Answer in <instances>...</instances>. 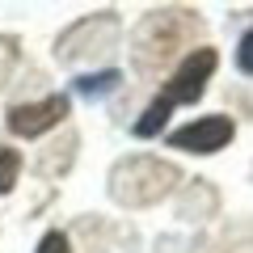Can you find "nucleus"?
I'll use <instances>...</instances> for the list:
<instances>
[{
	"label": "nucleus",
	"mask_w": 253,
	"mask_h": 253,
	"mask_svg": "<svg viewBox=\"0 0 253 253\" xmlns=\"http://www.w3.org/2000/svg\"><path fill=\"white\" fill-rule=\"evenodd\" d=\"M38 253H72V249H68V236L63 232H46L42 245H38Z\"/></svg>",
	"instance_id": "8"
},
{
	"label": "nucleus",
	"mask_w": 253,
	"mask_h": 253,
	"mask_svg": "<svg viewBox=\"0 0 253 253\" xmlns=\"http://www.w3.org/2000/svg\"><path fill=\"white\" fill-rule=\"evenodd\" d=\"M215 63H219V55L211 51V46H199V51H190L186 59L177 63V72L169 76V84H165V93L156 101H165V106H181V101H199L203 97V89H207V81H211V72H215Z\"/></svg>",
	"instance_id": "2"
},
{
	"label": "nucleus",
	"mask_w": 253,
	"mask_h": 253,
	"mask_svg": "<svg viewBox=\"0 0 253 253\" xmlns=\"http://www.w3.org/2000/svg\"><path fill=\"white\" fill-rule=\"evenodd\" d=\"M186 21L190 17H181V13H173V9H161V13H152V17L144 21L139 46H135V63L144 72H156V68L177 51V26H186Z\"/></svg>",
	"instance_id": "3"
},
{
	"label": "nucleus",
	"mask_w": 253,
	"mask_h": 253,
	"mask_svg": "<svg viewBox=\"0 0 253 253\" xmlns=\"http://www.w3.org/2000/svg\"><path fill=\"white\" fill-rule=\"evenodd\" d=\"M118 81H123L118 72H93V76H81V81H76V93H84V97H101V93H114Z\"/></svg>",
	"instance_id": "6"
},
{
	"label": "nucleus",
	"mask_w": 253,
	"mask_h": 253,
	"mask_svg": "<svg viewBox=\"0 0 253 253\" xmlns=\"http://www.w3.org/2000/svg\"><path fill=\"white\" fill-rule=\"evenodd\" d=\"M63 114H68V97H42V101H30V106H13L9 110V131L34 139V135H42L46 126H55Z\"/></svg>",
	"instance_id": "5"
},
{
	"label": "nucleus",
	"mask_w": 253,
	"mask_h": 253,
	"mask_svg": "<svg viewBox=\"0 0 253 253\" xmlns=\"http://www.w3.org/2000/svg\"><path fill=\"white\" fill-rule=\"evenodd\" d=\"M177 181V169L152 156H135V161H123L110 173V194H114L123 207H144V203L165 199Z\"/></svg>",
	"instance_id": "1"
},
{
	"label": "nucleus",
	"mask_w": 253,
	"mask_h": 253,
	"mask_svg": "<svg viewBox=\"0 0 253 253\" xmlns=\"http://www.w3.org/2000/svg\"><path fill=\"white\" fill-rule=\"evenodd\" d=\"M228 139H232V118L207 114V118L186 123L181 131H173L169 144L181 148V152H219V148H228Z\"/></svg>",
	"instance_id": "4"
},
{
	"label": "nucleus",
	"mask_w": 253,
	"mask_h": 253,
	"mask_svg": "<svg viewBox=\"0 0 253 253\" xmlns=\"http://www.w3.org/2000/svg\"><path fill=\"white\" fill-rule=\"evenodd\" d=\"M17 169H21V156L13 152V148H0V194H9V190H13Z\"/></svg>",
	"instance_id": "7"
},
{
	"label": "nucleus",
	"mask_w": 253,
	"mask_h": 253,
	"mask_svg": "<svg viewBox=\"0 0 253 253\" xmlns=\"http://www.w3.org/2000/svg\"><path fill=\"white\" fill-rule=\"evenodd\" d=\"M236 63H241V72L253 76V30L241 38V51H236Z\"/></svg>",
	"instance_id": "9"
}]
</instances>
